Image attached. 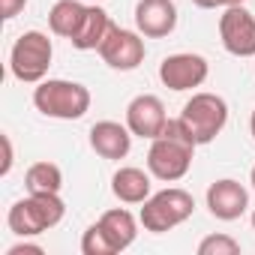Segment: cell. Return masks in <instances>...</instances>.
<instances>
[{
    "label": "cell",
    "instance_id": "obj_23",
    "mask_svg": "<svg viewBox=\"0 0 255 255\" xmlns=\"http://www.w3.org/2000/svg\"><path fill=\"white\" fill-rule=\"evenodd\" d=\"M45 249L39 246V243H27V237L21 240V243H12L9 249H6V255H42Z\"/></svg>",
    "mask_w": 255,
    "mask_h": 255
},
{
    "label": "cell",
    "instance_id": "obj_7",
    "mask_svg": "<svg viewBox=\"0 0 255 255\" xmlns=\"http://www.w3.org/2000/svg\"><path fill=\"white\" fill-rule=\"evenodd\" d=\"M96 54L102 57L105 66H111L117 72H132V69H138L144 63L147 45H144V36L138 30H126V27L114 24Z\"/></svg>",
    "mask_w": 255,
    "mask_h": 255
},
{
    "label": "cell",
    "instance_id": "obj_16",
    "mask_svg": "<svg viewBox=\"0 0 255 255\" xmlns=\"http://www.w3.org/2000/svg\"><path fill=\"white\" fill-rule=\"evenodd\" d=\"M96 222H99L102 231L111 237L114 249L123 252V249H129V246L135 243V237H138V222H141V219H135L126 207H114V210H105Z\"/></svg>",
    "mask_w": 255,
    "mask_h": 255
},
{
    "label": "cell",
    "instance_id": "obj_5",
    "mask_svg": "<svg viewBox=\"0 0 255 255\" xmlns=\"http://www.w3.org/2000/svg\"><path fill=\"white\" fill-rule=\"evenodd\" d=\"M180 120L186 123V129L192 132L195 144H210L228 123V102L219 96V93H207V90H198L192 93L186 102H183V111H180Z\"/></svg>",
    "mask_w": 255,
    "mask_h": 255
},
{
    "label": "cell",
    "instance_id": "obj_2",
    "mask_svg": "<svg viewBox=\"0 0 255 255\" xmlns=\"http://www.w3.org/2000/svg\"><path fill=\"white\" fill-rule=\"evenodd\" d=\"M90 90L81 81L69 78H45L33 87V105L39 114L51 120H81L90 111Z\"/></svg>",
    "mask_w": 255,
    "mask_h": 255
},
{
    "label": "cell",
    "instance_id": "obj_22",
    "mask_svg": "<svg viewBox=\"0 0 255 255\" xmlns=\"http://www.w3.org/2000/svg\"><path fill=\"white\" fill-rule=\"evenodd\" d=\"M0 144H3V165H0V174H9L12 171V162H15V153H12V138L3 132V135H0Z\"/></svg>",
    "mask_w": 255,
    "mask_h": 255
},
{
    "label": "cell",
    "instance_id": "obj_17",
    "mask_svg": "<svg viewBox=\"0 0 255 255\" xmlns=\"http://www.w3.org/2000/svg\"><path fill=\"white\" fill-rule=\"evenodd\" d=\"M81 15H84V3H81V0H57V3L48 9V30L54 36L72 39V33L81 24Z\"/></svg>",
    "mask_w": 255,
    "mask_h": 255
},
{
    "label": "cell",
    "instance_id": "obj_3",
    "mask_svg": "<svg viewBox=\"0 0 255 255\" xmlns=\"http://www.w3.org/2000/svg\"><path fill=\"white\" fill-rule=\"evenodd\" d=\"M54 60V45L42 30H24L9 48V72L21 84H39Z\"/></svg>",
    "mask_w": 255,
    "mask_h": 255
},
{
    "label": "cell",
    "instance_id": "obj_12",
    "mask_svg": "<svg viewBox=\"0 0 255 255\" xmlns=\"http://www.w3.org/2000/svg\"><path fill=\"white\" fill-rule=\"evenodd\" d=\"M177 27L174 0H138L135 3V30L144 39H165Z\"/></svg>",
    "mask_w": 255,
    "mask_h": 255
},
{
    "label": "cell",
    "instance_id": "obj_4",
    "mask_svg": "<svg viewBox=\"0 0 255 255\" xmlns=\"http://www.w3.org/2000/svg\"><path fill=\"white\" fill-rule=\"evenodd\" d=\"M192 213H195V198H192L186 189H180V186H168V189L153 192V195L144 201L138 219H141L144 231H150V234H165V231L183 225Z\"/></svg>",
    "mask_w": 255,
    "mask_h": 255
},
{
    "label": "cell",
    "instance_id": "obj_11",
    "mask_svg": "<svg viewBox=\"0 0 255 255\" xmlns=\"http://www.w3.org/2000/svg\"><path fill=\"white\" fill-rule=\"evenodd\" d=\"M204 201H207V210L213 219L234 222L249 210V189L234 177H222V180H213L207 186Z\"/></svg>",
    "mask_w": 255,
    "mask_h": 255
},
{
    "label": "cell",
    "instance_id": "obj_27",
    "mask_svg": "<svg viewBox=\"0 0 255 255\" xmlns=\"http://www.w3.org/2000/svg\"><path fill=\"white\" fill-rule=\"evenodd\" d=\"M252 231H255V210H252Z\"/></svg>",
    "mask_w": 255,
    "mask_h": 255
},
{
    "label": "cell",
    "instance_id": "obj_21",
    "mask_svg": "<svg viewBox=\"0 0 255 255\" xmlns=\"http://www.w3.org/2000/svg\"><path fill=\"white\" fill-rule=\"evenodd\" d=\"M27 6V0H0V18L3 21H12L15 15H21Z\"/></svg>",
    "mask_w": 255,
    "mask_h": 255
},
{
    "label": "cell",
    "instance_id": "obj_10",
    "mask_svg": "<svg viewBox=\"0 0 255 255\" xmlns=\"http://www.w3.org/2000/svg\"><path fill=\"white\" fill-rule=\"evenodd\" d=\"M165 123H168V111L156 93H138L126 105V126L135 138H147V141L159 138Z\"/></svg>",
    "mask_w": 255,
    "mask_h": 255
},
{
    "label": "cell",
    "instance_id": "obj_9",
    "mask_svg": "<svg viewBox=\"0 0 255 255\" xmlns=\"http://www.w3.org/2000/svg\"><path fill=\"white\" fill-rule=\"evenodd\" d=\"M219 39L222 48L234 57H255V15L240 3L228 6L219 15Z\"/></svg>",
    "mask_w": 255,
    "mask_h": 255
},
{
    "label": "cell",
    "instance_id": "obj_20",
    "mask_svg": "<svg viewBox=\"0 0 255 255\" xmlns=\"http://www.w3.org/2000/svg\"><path fill=\"white\" fill-rule=\"evenodd\" d=\"M240 252V240H234L231 234H207L198 243V255H237Z\"/></svg>",
    "mask_w": 255,
    "mask_h": 255
},
{
    "label": "cell",
    "instance_id": "obj_28",
    "mask_svg": "<svg viewBox=\"0 0 255 255\" xmlns=\"http://www.w3.org/2000/svg\"><path fill=\"white\" fill-rule=\"evenodd\" d=\"M252 69H255V63H252Z\"/></svg>",
    "mask_w": 255,
    "mask_h": 255
},
{
    "label": "cell",
    "instance_id": "obj_13",
    "mask_svg": "<svg viewBox=\"0 0 255 255\" xmlns=\"http://www.w3.org/2000/svg\"><path fill=\"white\" fill-rule=\"evenodd\" d=\"M132 132H129V126L126 123H117V120H99L90 126V147L96 156L102 159H126L132 150Z\"/></svg>",
    "mask_w": 255,
    "mask_h": 255
},
{
    "label": "cell",
    "instance_id": "obj_24",
    "mask_svg": "<svg viewBox=\"0 0 255 255\" xmlns=\"http://www.w3.org/2000/svg\"><path fill=\"white\" fill-rule=\"evenodd\" d=\"M198 9H228V6H240L246 0H192Z\"/></svg>",
    "mask_w": 255,
    "mask_h": 255
},
{
    "label": "cell",
    "instance_id": "obj_6",
    "mask_svg": "<svg viewBox=\"0 0 255 255\" xmlns=\"http://www.w3.org/2000/svg\"><path fill=\"white\" fill-rule=\"evenodd\" d=\"M192 159H195V147L186 144V141H177V138H168V135H159L150 141V150H147V171L162 180V183H177L189 174L192 168Z\"/></svg>",
    "mask_w": 255,
    "mask_h": 255
},
{
    "label": "cell",
    "instance_id": "obj_25",
    "mask_svg": "<svg viewBox=\"0 0 255 255\" xmlns=\"http://www.w3.org/2000/svg\"><path fill=\"white\" fill-rule=\"evenodd\" d=\"M249 132H252V138H255V111H252V117H249Z\"/></svg>",
    "mask_w": 255,
    "mask_h": 255
},
{
    "label": "cell",
    "instance_id": "obj_26",
    "mask_svg": "<svg viewBox=\"0 0 255 255\" xmlns=\"http://www.w3.org/2000/svg\"><path fill=\"white\" fill-rule=\"evenodd\" d=\"M249 183H252V189H255V165H252V171H249Z\"/></svg>",
    "mask_w": 255,
    "mask_h": 255
},
{
    "label": "cell",
    "instance_id": "obj_15",
    "mask_svg": "<svg viewBox=\"0 0 255 255\" xmlns=\"http://www.w3.org/2000/svg\"><path fill=\"white\" fill-rule=\"evenodd\" d=\"M114 21L111 15L102 9V6H84V15H81V24L78 30L72 33V48L78 51H99V45L105 42V36L111 33Z\"/></svg>",
    "mask_w": 255,
    "mask_h": 255
},
{
    "label": "cell",
    "instance_id": "obj_18",
    "mask_svg": "<svg viewBox=\"0 0 255 255\" xmlns=\"http://www.w3.org/2000/svg\"><path fill=\"white\" fill-rule=\"evenodd\" d=\"M24 189L27 192H60L63 189V171L60 165L42 159V162H33L24 174Z\"/></svg>",
    "mask_w": 255,
    "mask_h": 255
},
{
    "label": "cell",
    "instance_id": "obj_19",
    "mask_svg": "<svg viewBox=\"0 0 255 255\" xmlns=\"http://www.w3.org/2000/svg\"><path fill=\"white\" fill-rule=\"evenodd\" d=\"M81 252H84V255H117V249H114L111 237L102 231V225H99V222L87 225V231L81 234Z\"/></svg>",
    "mask_w": 255,
    "mask_h": 255
},
{
    "label": "cell",
    "instance_id": "obj_8",
    "mask_svg": "<svg viewBox=\"0 0 255 255\" xmlns=\"http://www.w3.org/2000/svg\"><path fill=\"white\" fill-rule=\"evenodd\" d=\"M210 75V63L201 57V54H192V51H177V54H168L162 63H159V81L174 90V93H183V90H195L207 81Z\"/></svg>",
    "mask_w": 255,
    "mask_h": 255
},
{
    "label": "cell",
    "instance_id": "obj_1",
    "mask_svg": "<svg viewBox=\"0 0 255 255\" xmlns=\"http://www.w3.org/2000/svg\"><path fill=\"white\" fill-rule=\"evenodd\" d=\"M63 216H66V204L60 192H27L9 207L6 225L18 237H39L54 225H60Z\"/></svg>",
    "mask_w": 255,
    "mask_h": 255
},
{
    "label": "cell",
    "instance_id": "obj_14",
    "mask_svg": "<svg viewBox=\"0 0 255 255\" xmlns=\"http://www.w3.org/2000/svg\"><path fill=\"white\" fill-rule=\"evenodd\" d=\"M150 171L138 168V165H120L111 177V192L117 201L123 204H144L153 195V183H150Z\"/></svg>",
    "mask_w": 255,
    "mask_h": 255
}]
</instances>
